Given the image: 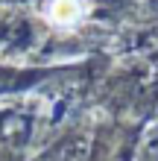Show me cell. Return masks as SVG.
I'll use <instances>...</instances> for the list:
<instances>
[{"label":"cell","mask_w":158,"mask_h":161,"mask_svg":"<svg viewBox=\"0 0 158 161\" xmlns=\"http://www.w3.org/2000/svg\"><path fill=\"white\" fill-rule=\"evenodd\" d=\"M50 21L59 24V26H70L82 18V3L79 0H53L50 9H47Z\"/></svg>","instance_id":"obj_1"}]
</instances>
